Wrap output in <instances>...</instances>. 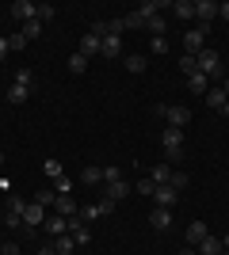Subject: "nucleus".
Masks as SVG:
<instances>
[{
	"label": "nucleus",
	"instance_id": "obj_1",
	"mask_svg": "<svg viewBox=\"0 0 229 255\" xmlns=\"http://www.w3.org/2000/svg\"><path fill=\"white\" fill-rule=\"evenodd\" d=\"M161 149H164V164H180L184 160V129L168 126L161 133Z\"/></svg>",
	"mask_w": 229,
	"mask_h": 255
},
{
	"label": "nucleus",
	"instance_id": "obj_2",
	"mask_svg": "<svg viewBox=\"0 0 229 255\" xmlns=\"http://www.w3.org/2000/svg\"><path fill=\"white\" fill-rule=\"evenodd\" d=\"M195 65H199V73L203 76H226V69H222V53L218 50H203V53H195Z\"/></svg>",
	"mask_w": 229,
	"mask_h": 255
},
{
	"label": "nucleus",
	"instance_id": "obj_3",
	"mask_svg": "<svg viewBox=\"0 0 229 255\" xmlns=\"http://www.w3.org/2000/svg\"><path fill=\"white\" fill-rule=\"evenodd\" d=\"M157 115H164L168 126H176V129H184L187 122H191V111H187L184 103H157Z\"/></svg>",
	"mask_w": 229,
	"mask_h": 255
},
{
	"label": "nucleus",
	"instance_id": "obj_4",
	"mask_svg": "<svg viewBox=\"0 0 229 255\" xmlns=\"http://www.w3.org/2000/svg\"><path fill=\"white\" fill-rule=\"evenodd\" d=\"M203 50H207V27H191V31L184 34V53L195 57V53H203Z\"/></svg>",
	"mask_w": 229,
	"mask_h": 255
},
{
	"label": "nucleus",
	"instance_id": "obj_5",
	"mask_svg": "<svg viewBox=\"0 0 229 255\" xmlns=\"http://www.w3.org/2000/svg\"><path fill=\"white\" fill-rule=\"evenodd\" d=\"M195 15H199V27H210L218 19V0H195Z\"/></svg>",
	"mask_w": 229,
	"mask_h": 255
},
{
	"label": "nucleus",
	"instance_id": "obj_6",
	"mask_svg": "<svg viewBox=\"0 0 229 255\" xmlns=\"http://www.w3.org/2000/svg\"><path fill=\"white\" fill-rule=\"evenodd\" d=\"M153 202H157V206H164V210H172V206L180 202V191H176L172 183H161V187L153 191Z\"/></svg>",
	"mask_w": 229,
	"mask_h": 255
},
{
	"label": "nucleus",
	"instance_id": "obj_7",
	"mask_svg": "<svg viewBox=\"0 0 229 255\" xmlns=\"http://www.w3.org/2000/svg\"><path fill=\"white\" fill-rule=\"evenodd\" d=\"M111 210H115V202H111V198H99V202L84 206V210H80V217H84V221H99V217H107Z\"/></svg>",
	"mask_w": 229,
	"mask_h": 255
},
{
	"label": "nucleus",
	"instance_id": "obj_8",
	"mask_svg": "<svg viewBox=\"0 0 229 255\" xmlns=\"http://www.w3.org/2000/svg\"><path fill=\"white\" fill-rule=\"evenodd\" d=\"M11 15L19 23H31V19H38V4H31V0H15L11 4Z\"/></svg>",
	"mask_w": 229,
	"mask_h": 255
},
{
	"label": "nucleus",
	"instance_id": "obj_9",
	"mask_svg": "<svg viewBox=\"0 0 229 255\" xmlns=\"http://www.w3.org/2000/svg\"><path fill=\"white\" fill-rule=\"evenodd\" d=\"M149 225L157 229V233H168V229H172V210H164V206H153Z\"/></svg>",
	"mask_w": 229,
	"mask_h": 255
},
{
	"label": "nucleus",
	"instance_id": "obj_10",
	"mask_svg": "<svg viewBox=\"0 0 229 255\" xmlns=\"http://www.w3.org/2000/svg\"><path fill=\"white\" fill-rule=\"evenodd\" d=\"M99 57H103V61H115V57H122V38H119V34H107V38H103V46H99Z\"/></svg>",
	"mask_w": 229,
	"mask_h": 255
},
{
	"label": "nucleus",
	"instance_id": "obj_11",
	"mask_svg": "<svg viewBox=\"0 0 229 255\" xmlns=\"http://www.w3.org/2000/svg\"><path fill=\"white\" fill-rule=\"evenodd\" d=\"M46 221V210L38 202H27L23 206V229H34V225H42Z\"/></svg>",
	"mask_w": 229,
	"mask_h": 255
},
{
	"label": "nucleus",
	"instance_id": "obj_12",
	"mask_svg": "<svg viewBox=\"0 0 229 255\" xmlns=\"http://www.w3.org/2000/svg\"><path fill=\"white\" fill-rule=\"evenodd\" d=\"M99 46H103V38L92 31H84V38H80V50L76 53H84V57H99Z\"/></svg>",
	"mask_w": 229,
	"mask_h": 255
},
{
	"label": "nucleus",
	"instance_id": "obj_13",
	"mask_svg": "<svg viewBox=\"0 0 229 255\" xmlns=\"http://www.w3.org/2000/svg\"><path fill=\"white\" fill-rule=\"evenodd\" d=\"M207 236H210V229L203 221H191V225H187V248H199Z\"/></svg>",
	"mask_w": 229,
	"mask_h": 255
},
{
	"label": "nucleus",
	"instance_id": "obj_14",
	"mask_svg": "<svg viewBox=\"0 0 229 255\" xmlns=\"http://www.w3.org/2000/svg\"><path fill=\"white\" fill-rule=\"evenodd\" d=\"M42 229L57 240V236H65V233H69V221L61 217V213H54V217H46V221H42Z\"/></svg>",
	"mask_w": 229,
	"mask_h": 255
},
{
	"label": "nucleus",
	"instance_id": "obj_15",
	"mask_svg": "<svg viewBox=\"0 0 229 255\" xmlns=\"http://www.w3.org/2000/svg\"><path fill=\"white\" fill-rule=\"evenodd\" d=\"M187 92H191V96H207V92H210V76L191 73V76H187Z\"/></svg>",
	"mask_w": 229,
	"mask_h": 255
},
{
	"label": "nucleus",
	"instance_id": "obj_16",
	"mask_svg": "<svg viewBox=\"0 0 229 255\" xmlns=\"http://www.w3.org/2000/svg\"><path fill=\"white\" fill-rule=\"evenodd\" d=\"M80 179H84L88 187H96V183H103V168H99V164H84V168H80Z\"/></svg>",
	"mask_w": 229,
	"mask_h": 255
},
{
	"label": "nucleus",
	"instance_id": "obj_17",
	"mask_svg": "<svg viewBox=\"0 0 229 255\" xmlns=\"http://www.w3.org/2000/svg\"><path fill=\"white\" fill-rule=\"evenodd\" d=\"M54 210L61 213V217H73V213L80 210V206L73 202V194H57V202H54Z\"/></svg>",
	"mask_w": 229,
	"mask_h": 255
},
{
	"label": "nucleus",
	"instance_id": "obj_18",
	"mask_svg": "<svg viewBox=\"0 0 229 255\" xmlns=\"http://www.w3.org/2000/svg\"><path fill=\"white\" fill-rule=\"evenodd\" d=\"M103 194H107L111 202H119V198H126V194H130V183H126V179H119V183H111V187H107Z\"/></svg>",
	"mask_w": 229,
	"mask_h": 255
},
{
	"label": "nucleus",
	"instance_id": "obj_19",
	"mask_svg": "<svg viewBox=\"0 0 229 255\" xmlns=\"http://www.w3.org/2000/svg\"><path fill=\"white\" fill-rule=\"evenodd\" d=\"M176 19H195V0H176Z\"/></svg>",
	"mask_w": 229,
	"mask_h": 255
},
{
	"label": "nucleus",
	"instance_id": "obj_20",
	"mask_svg": "<svg viewBox=\"0 0 229 255\" xmlns=\"http://www.w3.org/2000/svg\"><path fill=\"white\" fill-rule=\"evenodd\" d=\"M195 252H199V255H222V240H218V236H207Z\"/></svg>",
	"mask_w": 229,
	"mask_h": 255
},
{
	"label": "nucleus",
	"instance_id": "obj_21",
	"mask_svg": "<svg viewBox=\"0 0 229 255\" xmlns=\"http://www.w3.org/2000/svg\"><path fill=\"white\" fill-rule=\"evenodd\" d=\"M76 252V244H73V236H57V240H54V255H73Z\"/></svg>",
	"mask_w": 229,
	"mask_h": 255
},
{
	"label": "nucleus",
	"instance_id": "obj_22",
	"mask_svg": "<svg viewBox=\"0 0 229 255\" xmlns=\"http://www.w3.org/2000/svg\"><path fill=\"white\" fill-rule=\"evenodd\" d=\"M149 179L157 183V187H161V183H168V179H172V168H168V164H153V171H149Z\"/></svg>",
	"mask_w": 229,
	"mask_h": 255
},
{
	"label": "nucleus",
	"instance_id": "obj_23",
	"mask_svg": "<svg viewBox=\"0 0 229 255\" xmlns=\"http://www.w3.org/2000/svg\"><path fill=\"white\" fill-rule=\"evenodd\" d=\"M145 27H149L153 38H164V27H168V19H164V15H153V19H145Z\"/></svg>",
	"mask_w": 229,
	"mask_h": 255
},
{
	"label": "nucleus",
	"instance_id": "obj_24",
	"mask_svg": "<svg viewBox=\"0 0 229 255\" xmlns=\"http://www.w3.org/2000/svg\"><path fill=\"white\" fill-rule=\"evenodd\" d=\"M229 99H226V92H222V88H210L207 92V107H214V111H222V107H226Z\"/></svg>",
	"mask_w": 229,
	"mask_h": 255
},
{
	"label": "nucleus",
	"instance_id": "obj_25",
	"mask_svg": "<svg viewBox=\"0 0 229 255\" xmlns=\"http://www.w3.org/2000/svg\"><path fill=\"white\" fill-rule=\"evenodd\" d=\"M27 99H31V88H19V84L8 88V103H27Z\"/></svg>",
	"mask_w": 229,
	"mask_h": 255
},
{
	"label": "nucleus",
	"instance_id": "obj_26",
	"mask_svg": "<svg viewBox=\"0 0 229 255\" xmlns=\"http://www.w3.org/2000/svg\"><path fill=\"white\" fill-rule=\"evenodd\" d=\"M11 84L31 88V92H34V73H31V69H15V80H11Z\"/></svg>",
	"mask_w": 229,
	"mask_h": 255
},
{
	"label": "nucleus",
	"instance_id": "obj_27",
	"mask_svg": "<svg viewBox=\"0 0 229 255\" xmlns=\"http://www.w3.org/2000/svg\"><path fill=\"white\" fill-rule=\"evenodd\" d=\"M138 27H145L142 11H130V15H122V31H138Z\"/></svg>",
	"mask_w": 229,
	"mask_h": 255
},
{
	"label": "nucleus",
	"instance_id": "obj_28",
	"mask_svg": "<svg viewBox=\"0 0 229 255\" xmlns=\"http://www.w3.org/2000/svg\"><path fill=\"white\" fill-rule=\"evenodd\" d=\"M69 236H73L76 248H88V244H92V229H88V225H84V229H76V233H69Z\"/></svg>",
	"mask_w": 229,
	"mask_h": 255
},
{
	"label": "nucleus",
	"instance_id": "obj_29",
	"mask_svg": "<svg viewBox=\"0 0 229 255\" xmlns=\"http://www.w3.org/2000/svg\"><path fill=\"white\" fill-rule=\"evenodd\" d=\"M23 38H27V42H31V38H38V34H42V23H38V19H31V23H23Z\"/></svg>",
	"mask_w": 229,
	"mask_h": 255
},
{
	"label": "nucleus",
	"instance_id": "obj_30",
	"mask_svg": "<svg viewBox=\"0 0 229 255\" xmlns=\"http://www.w3.org/2000/svg\"><path fill=\"white\" fill-rule=\"evenodd\" d=\"M126 69H130V73H142L145 69V53H126Z\"/></svg>",
	"mask_w": 229,
	"mask_h": 255
},
{
	"label": "nucleus",
	"instance_id": "obj_31",
	"mask_svg": "<svg viewBox=\"0 0 229 255\" xmlns=\"http://www.w3.org/2000/svg\"><path fill=\"white\" fill-rule=\"evenodd\" d=\"M54 15H57L54 4H38V23H42V27H46V23H54Z\"/></svg>",
	"mask_w": 229,
	"mask_h": 255
},
{
	"label": "nucleus",
	"instance_id": "obj_32",
	"mask_svg": "<svg viewBox=\"0 0 229 255\" xmlns=\"http://www.w3.org/2000/svg\"><path fill=\"white\" fill-rule=\"evenodd\" d=\"M31 202H38V206L46 210V206H54V202H57V194H54V191H34V198H31Z\"/></svg>",
	"mask_w": 229,
	"mask_h": 255
},
{
	"label": "nucleus",
	"instance_id": "obj_33",
	"mask_svg": "<svg viewBox=\"0 0 229 255\" xmlns=\"http://www.w3.org/2000/svg\"><path fill=\"white\" fill-rule=\"evenodd\" d=\"M119 179H122V168L119 164H107V168H103V183L111 187V183H119Z\"/></svg>",
	"mask_w": 229,
	"mask_h": 255
},
{
	"label": "nucleus",
	"instance_id": "obj_34",
	"mask_svg": "<svg viewBox=\"0 0 229 255\" xmlns=\"http://www.w3.org/2000/svg\"><path fill=\"white\" fill-rule=\"evenodd\" d=\"M88 69V57L84 53H73V57H69V73H84Z\"/></svg>",
	"mask_w": 229,
	"mask_h": 255
},
{
	"label": "nucleus",
	"instance_id": "obj_35",
	"mask_svg": "<svg viewBox=\"0 0 229 255\" xmlns=\"http://www.w3.org/2000/svg\"><path fill=\"white\" fill-rule=\"evenodd\" d=\"M153 191H157V183H153L149 175H142V179H138V194H145V198H153Z\"/></svg>",
	"mask_w": 229,
	"mask_h": 255
},
{
	"label": "nucleus",
	"instance_id": "obj_36",
	"mask_svg": "<svg viewBox=\"0 0 229 255\" xmlns=\"http://www.w3.org/2000/svg\"><path fill=\"white\" fill-rule=\"evenodd\" d=\"M149 53L164 57V53H168V38H149Z\"/></svg>",
	"mask_w": 229,
	"mask_h": 255
},
{
	"label": "nucleus",
	"instance_id": "obj_37",
	"mask_svg": "<svg viewBox=\"0 0 229 255\" xmlns=\"http://www.w3.org/2000/svg\"><path fill=\"white\" fill-rule=\"evenodd\" d=\"M42 171H46V175H50V179H61V175H65L57 160H46V164H42Z\"/></svg>",
	"mask_w": 229,
	"mask_h": 255
},
{
	"label": "nucleus",
	"instance_id": "obj_38",
	"mask_svg": "<svg viewBox=\"0 0 229 255\" xmlns=\"http://www.w3.org/2000/svg\"><path fill=\"white\" fill-rule=\"evenodd\" d=\"M180 73H199V65H195V57H191V53H184V57H180Z\"/></svg>",
	"mask_w": 229,
	"mask_h": 255
},
{
	"label": "nucleus",
	"instance_id": "obj_39",
	"mask_svg": "<svg viewBox=\"0 0 229 255\" xmlns=\"http://www.w3.org/2000/svg\"><path fill=\"white\" fill-rule=\"evenodd\" d=\"M23 206H27V202H23L19 194H8V213H19V217H23Z\"/></svg>",
	"mask_w": 229,
	"mask_h": 255
},
{
	"label": "nucleus",
	"instance_id": "obj_40",
	"mask_svg": "<svg viewBox=\"0 0 229 255\" xmlns=\"http://www.w3.org/2000/svg\"><path fill=\"white\" fill-rule=\"evenodd\" d=\"M168 183H172L176 191H184V187H187V175H184V171H172V179H168Z\"/></svg>",
	"mask_w": 229,
	"mask_h": 255
},
{
	"label": "nucleus",
	"instance_id": "obj_41",
	"mask_svg": "<svg viewBox=\"0 0 229 255\" xmlns=\"http://www.w3.org/2000/svg\"><path fill=\"white\" fill-rule=\"evenodd\" d=\"M4 225H8V229H23V217L19 213H4Z\"/></svg>",
	"mask_w": 229,
	"mask_h": 255
},
{
	"label": "nucleus",
	"instance_id": "obj_42",
	"mask_svg": "<svg viewBox=\"0 0 229 255\" xmlns=\"http://www.w3.org/2000/svg\"><path fill=\"white\" fill-rule=\"evenodd\" d=\"M57 183V194H69L73 191V179H65V175H61V179H54Z\"/></svg>",
	"mask_w": 229,
	"mask_h": 255
},
{
	"label": "nucleus",
	"instance_id": "obj_43",
	"mask_svg": "<svg viewBox=\"0 0 229 255\" xmlns=\"http://www.w3.org/2000/svg\"><path fill=\"white\" fill-rule=\"evenodd\" d=\"M8 46H11V50H23V46H27V38H23V34H11Z\"/></svg>",
	"mask_w": 229,
	"mask_h": 255
},
{
	"label": "nucleus",
	"instance_id": "obj_44",
	"mask_svg": "<svg viewBox=\"0 0 229 255\" xmlns=\"http://www.w3.org/2000/svg\"><path fill=\"white\" fill-rule=\"evenodd\" d=\"M11 53V46H8V38H0V61H4V57H8Z\"/></svg>",
	"mask_w": 229,
	"mask_h": 255
},
{
	"label": "nucleus",
	"instance_id": "obj_45",
	"mask_svg": "<svg viewBox=\"0 0 229 255\" xmlns=\"http://www.w3.org/2000/svg\"><path fill=\"white\" fill-rule=\"evenodd\" d=\"M218 19H229V0H226V4H218Z\"/></svg>",
	"mask_w": 229,
	"mask_h": 255
},
{
	"label": "nucleus",
	"instance_id": "obj_46",
	"mask_svg": "<svg viewBox=\"0 0 229 255\" xmlns=\"http://www.w3.org/2000/svg\"><path fill=\"white\" fill-rule=\"evenodd\" d=\"M0 255H19V248H15V244H4V252H0Z\"/></svg>",
	"mask_w": 229,
	"mask_h": 255
},
{
	"label": "nucleus",
	"instance_id": "obj_47",
	"mask_svg": "<svg viewBox=\"0 0 229 255\" xmlns=\"http://www.w3.org/2000/svg\"><path fill=\"white\" fill-rule=\"evenodd\" d=\"M34 255H54V244H50V248H38Z\"/></svg>",
	"mask_w": 229,
	"mask_h": 255
},
{
	"label": "nucleus",
	"instance_id": "obj_48",
	"mask_svg": "<svg viewBox=\"0 0 229 255\" xmlns=\"http://www.w3.org/2000/svg\"><path fill=\"white\" fill-rule=\"evenodd\" d=\"M176 255H199V252H195V248H180Z\"/></svg>",
	"mask_w": 229,
	"mask_h": 255
},
{
	"label": "nucleus",
	"instance_id": "obj_49",
	"mask_svg": "<svg viewBox=\"0 0 229 255\" xmlns=\"http://www.w3.org/2000/svg\"><path fill=\"white\" fill-rule=\"evenodd\" d=\"M222 252H229V233H226V236H222Z\"/></svg>",
	"mask_w": 229,
	"mask_h": 255
},
{
	"label": "nucleus",
	"instance_id": "obj_50",
	"mask_svg": "<svg viewBox=\"0 0 229 255\" xmlns=\"http://www.w3.org/2000/svg\"><path fill=\"white\" fill-rule=\"evenodd\" d=\"M222 92H226V99H229V73H226V84H222Z\"/></svg>",
	"mask_w": 229,
	"mask_h": 255
},
{
	"label": "nucleus",
	"instance_id": "obj_51",
	"mask_svg": "<svg viewBox=\"0 0 229 255\" xmlns=\"http://www.w3.org/2000/svg\"><path fill=\"white\" fill-rule=\"evenodd\" d=\"M222 115H226V118H229V103H226V107H222Z\"/></svg>",
	"mask_w": 229,
	"mask_h": 255
},
{
	"label": "nucleus",
	"instance_id": "obj_52",
	"mask_svg": "<svg viewBox=\"0 0 229 255\" xmlns=\"http://www.w3.org/2000/svg\"><path fill=\"white\" fill-rule=\"evenodd\" d=\"M0 164H4V152H0Z\"/></svg>",
	"mask_w": 229,
	"mask_h": 255
},
{
	"label": "nucleus",
	"instance_id": "obj_53",
	"mask_svg": "<svg viewBox=\"0 0 229 255\" xmlns=\"http://www.w3.org/2000/svg\"><path fill=\"white\" fill-rule=\"evenodd\" d=\"M0 252H4V244H0Z\"/></svg>",
	"mask_w": 229,
	"mask_h": 255
}]
</instances>
